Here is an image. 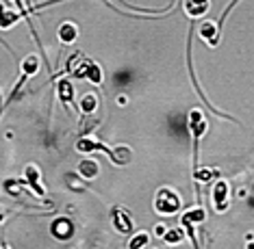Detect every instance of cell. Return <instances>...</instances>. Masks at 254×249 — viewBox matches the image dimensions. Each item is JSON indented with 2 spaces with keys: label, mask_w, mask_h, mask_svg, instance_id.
Returning a JSON list of instances; mask_svg holds the SVG:
<instances>
[{
  "label": "cell",
  "mask_w": 254,
  "mask_h": 249,
  "mask_svg": "<svg viewBox=\"0 0 254 249\" xmlns=\"http://www.w3.org/2000/svg\"><path fill=\"white\" fill-rule=\"evenodd\" d=\"M20 13H15V11H4V7L0 4V28L2 31H7V28H11L13 24H18V20H20Z\"/></svg>",
  "instance_id": "15"
},
{
  "label": "cell",
  "mask_w": 254,
  "mask_h": 249,
  "mask_svg": "<svg viewBox=\"0 0 254 249\" xmlns=\"http://www.w3.org/2000/svg\"><path fill=\"white\" fill-rule=\"evenodd\" d=\"M4 215H7V210H4V208H2V206H0V223H2V221H4Z\"/></svg>",
  "instance_id": "19"
},
{
  "label": "cell",
  "mask_w": 254,
  "mask_h": 249,
  "mask_svg": "<svg viewBox=\"0 0 254 249\" xmlns=\"http://www.w3.org/2000/svg\"><path fill=\"white\" fill-rule=\"evenodd\" d=\"M198 33H200V37L204 39V42L209 44V46H217V42H219V33H222V31H219V26H217V24H213V22H202Z\"/></svg>",
  "instance_id": "11"
},
{
  "label": "cell",
  "mask_w": 254,
  "mask_h": 249,
  "mask_svg": "<svg viewBox=\"0 0 254 249\" xmlns=\"http://www.w3.org/2000/svg\"><path fill=\"white\" fill-rule=\"evenodd\" d=\"M37 69H39V59H37L35 54H28L26 59L22 61V72H20V80H18V85L13 87V91H11V94H9V98H7V100H4V102H2V106H0V117H2L4 108H7L9 104L15 100V96H18V91H20L22 87L26 85V80L31 78V76H35V74H37Z\"/></svg>",
  "instance_id": "2"
},
{
  "label": "cell",
  "mask_w": 254,
  "mask_h": 249,
  "mask_svg": "<svg viewBox=\"0 0 254 249\" xmlns=\"http://www.w3.org/2000/svg\"><path fill=\"white\" fill-rule=\"evenodd\" d=\"M154 210L159 215H176L181 210V198L176 191L172 189H159L157 198H154Z\"/></svg>",
  "instance_id": "3"
},
{
  "label": "cell",
  "mask_w": 254,
  "mask_h": 249,
  "mask_svg": "<svg viewBox=\"0 0 254 249\" xmlns=\"http://www.w3.org/2000/svg\"><path fill=\"white\" fill-rule=\"evenodd\" d=\"M228 199H230V187L226 180H217L213 187V206L217 212H224L228 208Z\"/></svg>",
  "instance_id": "6"
},
{
  "label": "cell",
  "mask_w": 254,
  "mask_h": 249,
  "mask_svg": "<svg viewBox=\"0 0 254 249\" xmlns=\"http://www.w3.org/2000/svg\"><path fill=\"white\" fill-rule=\"evenodd\" d=\"M50 230H53V236H55V239H59V241H65V239H70V236H72V221H70V219H67V217H59V219H57V221L53 223V228H50Z\"/></svg>",
  "instance_id": "10"
},
{
  "label": "cell",
  "mask_w": 254,
  "mask_h": 249,
  "mask_svg": "<svg viewBox=\"0 0 254 249\" xmlns=\"http://www.w3.org/2000/svg\"><path fill=\"white\" fill-rule=\"evenodd\" d=\"M11 2H13V4H18V2H22V0H11Z\"/></svg>",
  "instance_id": "21"
},
{
  "label": "cell",
  "mask_w": 254,
  "mask_h": 249,
  "mask_svg": "<svg viewBox=\"0 0 254 249\" xmlns=\"http://www.w3.org/2000/svg\"><path fill=\"white\" fill-rule=\"evenodd\" d=\"M215 173H217V171H211V169H202V171L198 169V171H193V178H195L198 182H206V180H211Z\"/></svg>",
  "instance_id": "18"
},
{
  "label": "cell",
  "mask_w": 254,
  "mask_h": 249,
  "mask_svg": "<svg viewBox=\"0 0 254 249\" xmlns=\"http://www.w3.org/2000/svg\"><path fill=\"white\" fill-rule=\"evenodd\" d=\"M183 239H185V230H181V228H172L163 234V243H167V245H176V243H181Z\"/></svg>",
  "instance_id": "16"
},
{
  "label": "cell",
  "mask_w": 254,
  "mask_h": 249,
  "mask_svg": "<svg viewBox=\"0 0 254 249\" xmlns=\"http://www.w3.org/2000/svg\"><path fill=\"white\" fill-rule=\"evenodd\" d=\"M0 106H2V96H0Z\"/></svg>",
  "instance_id": "22"
},
{
  "label": "cell",
  "mask_w": 254,
  "mask_h": 249,
  "mask_svg": "<svg viewBox=\"0 0 254 249\" xmlns=\"http://www.w3.org/2000/svg\"><path fill=\"white\" fill-rule=\"evenodd\" d=\"M189 132H191V143H193V171H198V154H200V139L204 137L206 128H209V121H206L204 113L200 108L189 111Z\"/></svg>",
  "instance_id": "1"
},
{
  "label": "cell",
  "mask_w": 254,
  "mask_h": 249,
  "mask_svg": "<svg viewBox=\"0 0 254 249\" xmlns=\"http://www.w3.org/2000/svg\"><path fill=\"white\" fill-rule=\"evenodd\" d=\"M98 173H100V167H98V163L94 158H85L80 160L78 165V176L85 178V180H91V178H96Z\"/></svg>",
  "instance_id": "13"
},
{
  "label": "cell",
  "mask_w": 254,
  "mask_h": 249,
  "mask_svg": "<svg viewBox=\"0 0 254 249\" xmlns=\"http://www.w3.org/2000/svg\"><path fill=\"white\" fill-rule=\"evenodd\" d=\"M183 7L189 17H202L211 9V0H183Z\"/></svg>",
  "instance_id": "8"
},
{
  "label": "cell",
  "mask_w": 254,
  "mask_h": 249,
  "mask_svg": "<svg viewBox=\"0 0 254 249\" xmlns=\"http://www.w3.org/2000/svg\"><path fill=\"white\" fill-rule=\"evenodd\" d=\"M39 178H42V173L35 165H26L24 169V180H26V187L33 189V193L37 195V198H44L46 195V189L42 187V182H39Z\"/></svg>",
  "instance_id": "7"
},
{
  "label": "cell",
  "mask_w": 254,
  "mask_h": 249,
  "mask_svg": "<svg viewBox=\"0 0 254 249\" xmlns=\"http://www.w3.org/2000/svg\"><path fill=\"white\" fill-rule=\"evenodd\" d=\"M78 39V28L74 22H63L59 26V42L61 44H74Z\"/></svg>",
  "instance_id": "12"
},
{
  "label": "cell",
  "mask_w": 254,
  "mask_h": 249,
  "mask_svg": "<svg viewBox=\"0 0 254 249\" xmlns=\"http://www.w3.org/2000/svg\"><path fill=\"white\" fill-rule=\"evenodd\" d=\"M98 108V96L96 94H85L78 102V111L83 115H91Z\"/></svg>",
  "instance_id": "14"
},
{
  "label": "cell",
  "mask_w": 254,
  "mask_h": 249,
  "mask_svg": "<svg viewBox=\"0 0 254 249\" xmlns=\"http://www.w3.org/2000/svg\"><path fill=\"white\" fill-rule=\"evenodd\" d=\"M76 149H78L80 154H94V152H102L105 156H109V158H111V163H113V165H120V160H118V154H115V149L107 148L105 143H102V141H98V139H91V137H83V139H78Z\"/></svg>",
  "instance_id": "4"
},
{
  "label": "cell",
  "mask_w": 254,
  "mask_h": 249,
  "mask_svg": "<svg viewBox=\"0 0 254 249\" xmlns=\"http://www.w3.org/2000/svg\"><path fill=\"white\" fill-rule=\"evenodd\" d=\"M0 247H2V249H9V245L4 243V239H0Z\"/></svg>",
  "instance_id": "20"
},
{
  "label": "cell",
  "mask_w": 254,
  "mask_h": 249,
  "mask_svg": "<svg viewBox=\"0 0 254 249\" xmlns=\"http://www.w3.org/2000/svg\"><path fill=\"white\" fill-rule=\"evenodd\" d=\"M57 96H59L61 104H65V108L72 106L74 104V85L67 78H61L59 83H57Z\"/></svg>",
  "instance_id": "9"
},
{
  "label": "cell",
  "mask_w": 254,
  "mask_h": 249,
  "mask_svg": "<svg viewBox=\"0 0 254 249\" xmlns=\"http://www.w3.org/2000/svg\"><path fill=\"white\" fill-rule=\"evenodd\" d=\"M150 243V234L148 232H137L132 239L128 241V249H143Z\"/></svg>",
  "instance_id": "17"
},
{
  "label": "cell",
  "mask_w": 254,
  "mask_h": 249,
  "mask_svg": "<svg viewBox=\"0 0 254 249\" xmlns=\"http://www.w3.org/2000/svg\"><path fill=\"white\" fill-rule=\"evenodd\" d=\"M111 219H113L115 230H118L120 234H132V232H135V223H132L130 215L124 210V208L115 206L113 210H111Z\"/></svg>",
  "instance_id": "5"
}]
</instances>
